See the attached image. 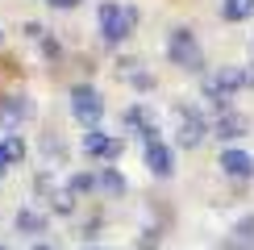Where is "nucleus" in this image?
Returning <instances> with one entry per match:
<instances>
[{"label":"nucleus","mask_w":254,"mask_h":250,"mask_svg":"<svg viewBox=\"0 0 254 250\" xmlns=\"http://www.w3.org/2000/svg\"><path fill=\"white\" fill-rule=\"evenodd\" d=\"M242 88H254V62H246V67H225V71H217V75L204 79V96L217 100L221 109H229L234 92H242Z\"/></svg>","instance_id":"1"},{"label":"nucleus","mask_w":254,"mask_h":250,"mask_svg":"<svg viewBox=\"0 0 254 250\" xmlns=\"http://www.w3.org/2000/svg\"><path fill=\"white\" fill-rule=\"evenodd\" d=\"M167 59L184 71H204V46L196 42V34L188 25H175L167 34Z\"/></svg>","instance_id":"2"},{"label":"nucleus","mask_w":254,"mask_h":250,"mask_svg":"<svg viewBox=\"0 0 254 250\" xmlns=\"http://www.w3.org/2000/svg\"><path fill=\"white\" fill-rule=\"evenodd\" d=\"M71 113L88 125V129H100V117H104V96L96 88H88V83H79V88H71Z\"/></svg>","instance_id":"3"},{"label":"nucleus","mask_w":254,"mask_h":250,"mask_svg":"<svg viewBox=\"0 0 254 250\" xmlns=\"http://www.w3.org/2000/svg\"><path fill=\"white\" fill-rule=\"evenodd\" d=\"M175 125H179V146H188V150H196V146L208 138L204 113L192 109V104H179V109H175Z\"/></svg>","instance_id":"4"},{"label":"nucleus","mask_w":254,"mask_h":250,"mask_svg":"<svg viewBox=\"0 0 254 250\" xmlns=\"http://www.w3.org/2000/svg\"><path fill=\"white\" fill-rule=\"evenodd\" d=\"M96 17H100V38L104 42H121L125 34H129V21H133V13H129V8H121L117 0H104Z\"/></svg>","instance_id":"5"},{"label":"nucleus","mask_w":254,"mask_h":250,"mask_svg":"<svg viewBox=\"0 0 254 250\" xmlns=\"http://www.w3.org/2000/svg\"><path fill=\"white\" fill-rule=\"evenodd\" d=\"M83 154L113 163L121 154V138H113V133H104V129H88V133H83Z\"/></svg>","instance_id":"6"},{"label":"nucleus","mask_w":254,"mask_h":250,"mask_svg":"<svg viewBox=\"0 0 254 250\" xmlns=\"http://www.w3.org/2000/svg\"><path fill=\"white\" fill-rule=\"evenodd\" d=\"M29 113H34L29 96H4V100H0V125H4V129H17V125H25Z\"/></svg>","instance_id":"7"},{"label":"nucleus","mask_w":254,"mask_h":250,"mask_svg":"<svg viewBox=\"0 0 254 250\" xmlns=\"http://www.w3.org/2000/svg\"><path fill=\"white\" fill-rule=\"evenodd\" d=\"M146 167H150V175H158V180H167V175L175 171L171 146H167V142H146Z\"/></svg>","instance_id":"8"},{"label":"nucleus","mask_w":254,"mask_h":250,"mask_svg":"<svg viewBox=\"0 0 254 250\" xmlns=\"http://www.w3.org/2000/svg\"><path fill=\"white\" fill-rule=\"evenodd\" d=\"M217 167L229 175V180H250V175H254V159L246 150H221V163Z\"/></svg>","instance_id":"9"},{"label":"nucleus","mask_w":254,"mask_h":250,"mask_svg":"<svg viewBox=\"0 0 254 250\" xmlns=\"http://www.w3.org/2000/svg\"><path fill=\"white\" fill-rule=\"evenodd\" d=\"M246 129H250V121L242 117V113H234V109H225L217 117V138H242Z\"/></svg>","instance_id":"10"},{"label":"nucleus","mask_w":254,"mask_h":250,"mask_svg":"<svg viewBox=\"0 0 254 250\" xmlns=\"http://www.w3.org/2000/svg\"><path fill=\"white\" fill-rule=\"evenodd\" d=\"M21 159H25V142H21L17 133H8V138L0 142V171L13 167V163H21Z\"/></svg>","instance_id":"11"},{"label":"nucleus","mask_w":254,"mask_h":250,"mask_svg":"<svg viewBox=\"0 0 254 250\" xmlns=\"http://www.w3.org/2000/svg\"><path fill=\"white\" fill-rule=\"evenodd\" d=\"M254 13V0H221V17L225 21H246Z\"/></svg>","instance_id":"12"},{"label":"nucleus","mask_w":254,"mask_h":250,"mask_svg":"<svg viewBox=\"0 0 254 250\" xmlns=\"http://www.w3.org/2000/svg\"><path fill=\"white\" fill-rule=\"evenodd\" d=\"M42 225H46V217L34 213V208H21V213H17V229H21V234H25V229H29V234H42Z\"/></svg>","instance_id":"13"},{"label":"nucleus","mask_w":254,"mask_h":250,"mask_svg":"<svg viewBox=\"0 0 254 250\" xmlns=\"http://www.w3.org/2000/svg\"><path fill=\"white\" fill-rule=\"evenodd\" d=\"M50 208H55V213H71V208H75V192H71V188L55 192V196H50Z\"/></svg>","instance_id":"14"},{"label":"nucleus","mask_w":254,"mask_h":250,"mask_svg":"<svg viewBox=\"0 0 254 250\" xmlns=\"http://www.w3.org/2000/svg\"><path fill=\"white\" fill-rule=\"evenodd\" d=\"M96 184H100V188H109V192H125V180H121L117 171H104V175H100Z\"/></svg>","instance_id":"15"},{"label":"nucleus","mask_w":254,"mask_h":250,"mask_svg":"<svg viewBox=\"0 0 254 250\" xmlns=\"http://www.w3.org/2000/svg\"><path fill=\"white\" fill-rule=\"evenodd\" d=\"M46 4H50V8H75L79 0H46Z\"/></svg>","instance_id":"16"},{"label":"nucleus","mask_w":254,"mask_h":250,"mask_svg":"<svg viewBox=\"0 0 254 250\" xmlns=\"http://www.w3.org/2000/svg\"><path fill=\"white\" fill-rule=\"evenodd\" d=\"M34 250H55V246H34Z\"/></svg>","instance_id":"17"},{"label":"nucleus","mask_w":254,"mask_h":250,"mask_svg":"<svg viewBox=\"0 0 254 250\" xmlns=\"http://www.w3.org/2000/svg\"><path fill=\"white\" fill-rule=\"evenodd\" d=\"M0 42H4V29H0Z\"/></svg>","instance_id":"18"},{"label":"nucleus","mask_w":254,"mask_h":250,"mask_svg":"<svg viewBox=\"0 0 254 250\" xmlns=\"http://www.w3.org/2000/svg\"><path fill=\"white\" fill-rule=\"evenodd\" d=\"M0 250H4V246H0Z\"/></svg>","instance_id":"19"}]
</instances>
